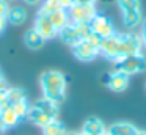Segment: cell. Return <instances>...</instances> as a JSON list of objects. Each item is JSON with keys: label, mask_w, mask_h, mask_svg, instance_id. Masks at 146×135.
Wrapping results in <instances>:
<instances>
[{"label": "cell", "mask_w": 146, "mask_h": 135, "mask_svg": "<svg viewBox=\"0 0 146 135\" xmlns=\"http://www.w3.org/2000/svg\"><path fill=\"white\" fill-rule=\"evenodd\" d=\"M14 108V112L17 113V116H19L21 119H27V115H29V110H30V104H29V100L27 99H24V100H21V102H16L14 105H11Z\"/></svg>", "instance_id": "cell-22"}, {"label": "cell", "mask_w": 146, "mask_h": 135, "mask_svg": "<svg viewBox=\"0 0 146 135\" xmlns=\"http://www.w3.org/2000/svg\"><path fill=\"white\" fill-rule=\"evenodd\" d=\"M8 83H7V80H5V78H2V80H0V91H7L8 90Z\"/></svg>", "instance_id": "cell-34"}, {"label": "cell", "mask_w": 146, "mask_h": 135, "mask_svg": "<svg viewBox=\"0 0 146 135\" xmlns=\"http://www.w3.org/2000/svg\"><path fill=\"white\" fill-rule=\"evenodd\" d=\"M145 90H146V85H145Z\"/></svg>", "instance_id": "cell-41"}, {"label": "cell", "mask_w": 146, "mask_h": 135, "mask_svg": "<svg viewBox=\"0 0 146 135\" xmlns=\"http://www.w3.org/2000/svg\"><path fill=\"white\" fill-rule=\"evenodd\" d=\"M58 38H60L64 44H68L69 47H74L76 44H79L80 41H82V36L79 35V31H77L76 25H74L72 22H69L66 27H63L58 31Z\"/></svg>", "instance_id": "cell-11"}, {"label": "cell", "mask_w": 146, "mask_h": 135, "mask_svg": "<svg viewBox=\"0 0 146 135\" xmlns=\"http://www.w3.org/2000/svg\"><path fill=\"white\" fill-rule=\"evenodd\" d=\"M8 129H7V126H5V122H3V119H2V115H0V135L2 134H5Z\"/></svg>", "instance_id": "cell-33"}, {"label": "cell", "mask_w": 146, "mask_h": 135, "mask_svg": "<svg viewBox=\"0 0 146 135\" xmlns=\"http://www.w3.org/2000/svg\"><path fill=\"white\" fill-rule=\"evenodd\" d=\"M41 134L42 135H66L68 130L63 126V122L58 121V119H52L50 122L41 127Z\"/></svg>", "instance_id": "cell-20"}, {"label": "cell", "mask_w": 146, "mask_h": 135, "mask_svg": "<svg viewBox=\"0 0 146 135\" xmlns=\"http://www.w3.org/2000/svg\"><path fill=\"white\" fill-rule=\"evenodd\" d=\"M7 104V91H0V107Z\"/></svg>", "instance_id": "cell-32"}, {"label": "cell", "mask_w": 146, "mask_h": 135, "mask_svg": "<svg viewBox=\"0 0 146 135\" xmlns=\"http://www.w3.org/2000/svg\"><path fill=\"white\" fill-rule=\"evenodd\" d=\"M74 24V22H72ZM77 28V31H79V35L82 36V39H85L86 36H88L90 33H91V28H90V24H85V22H79V24H74Z\"/></svg>", "instance_id": "cell-24"}, {"label": "cell", "mask_w": 146, "mask_h": 135, "mask_svg": "<svg viewBox=\"0 0 146 135\" xmlns=\"http://www.w3.org/2000/svg\"><path fill=\"white\" fill-rule=\"evenodd\" d=\"M68 14H69L71 22L74 24H79V22H90L94 19V16L98 14V8L96 5H79V3H74L71 8H68Z\"/></svg>", "instance_id": "cell-6"}, {"label": "cell", "mask_w": 146, "mask_h": 135, "mask_svg": "<svg viewBox=\"0 0 146 135\" xmlns=\"http://www.w3.org/2000/svg\"><path fill=\"white\" fill-rule=\"evenodd\" d=\"M121 13L123 24L127 28H135L143 22V11L140 0H115Z\"/></svg>", "instance_id": "cell-2"}, {"label": "cell", "mask_w": 146, "mask_h": 135, "mask_svg": "<svg viewBox=\"0 0 146 135\" xmlns=\"http://www.w3.org/2000/svg\"><path fill=\"white\" fill-rule=\"evenodd\" d=\"M118 53H119V58L127 55H135V53H143V44L140 39V35L132 33V31L118 33Z\"/></svg>", "instance_id": "cell-3"}, {"label": "cell", "mask_w": 146, "mask_h": 135, "mask_svg": "<svg viewBox=\"0 0 146 135\" xmlns=\"http://www.w3.org/2000/svg\"><path fill=\"white\" fill-rule=\"evenodd\" d=\"M138 135H146V132H143V130H140V134Z\"/></svg>", "instance_id": "cell-38"}, {"label": "cell", "mask_w": 146, "mask_h": 135, "mask_svg": "<svg viewBox=\"0 0 146 135\" xmlns=\"http://www.w3.org/2000/svg\"><path fill=\"white\" fill-rule=\"evenodd\" d=\"M44 43H46V39L33 27L29 28V30L25 31V35H24V44H25L27 49H30V50H39L44 46Z\"/></svg>", "instance_id": "cell-14"}, {"label": "cell", "mask_w": 146, "mask_h": 135, "mask_svg": "<svg viewBox=\"0 0 146 135\" xmlns=\"http://www.w3.org/2000/svg\"><path fill=\"white\" fill-rule=\"evenodd\" d=\"M33 28L44 38L46 41L49 39H54L55 36H58V30L52 25L50 19H49L47 14L38 11L36 13V17H35V22H33Z\"/></svg>", "instance_id": "cell-8"}, {"label": "cell", "mask_w": 146, "mask_h": 135, "mask_svg": "<svg viewBox=\"0 0 146 135\" xmlns=\"http://www.w3.org/2000/svg\"><path fill=\"white\" fill-rule=\"evenodd\" d=\"M90 28H91L93 33H96L98 36H101L102 39L116 33L115 24L111 22V19L108 17L107 14H101V13H98V14L94 16V19L90 22Z\"/></svg>", "instance_id": "cell-7"}, {"label": "cell", "mask_w": 146, "mask_h": 135, "mask_svg": "<svg viewBox=\"0 0 146 135\" xmlns=\"http://www.w3.org/2000/svg\"><path fill=\"white\" fill-rule=\"evenodd\" d=\"M104 83L113 93H123V91H126L129 88L130 77L127 74H124V72H121L119 69L115 68L113 71L107 72L104 75Z\"/></svg>", "instance_id": "cell-5"}, {"label": "cell", "mask_w": 146, "mask_h": 135, "mask_svg": "<svg viewBox=\"0 0 146 135\" xmlns=\"http://www.w3.org/2000/svg\"><path fill=\"white\" fill-rule=\"evenodd\" d=\"M74 3H79V5H96L98 0H74Z\"/></svg>", "instance_id": "cell-30"}, {"label": "cell", "mask_w": 146, "mask_h": 135, "mask_svg": "<svg viewBox=\"0 0 146 135\" xmlns=\"http://www.w3.org/2000/svg\"><path fill=\"white\" fill-rule=\"evenodd\" d=\"M71 49H72V55L76 57L79 61H83V63H90L101 55L98 47L91 46V44L85 39H82L79 44H76V46L71 47Z\"/></svg>", "instance_id": "cell-9"}, {"label": "cell", "mask_w": 146, "mask_h": 135, "mask_svg": "<svg viewBox=\"0 0 146 135\" xmlns=\"http://www.w3.org/2000/svg\"><path fill=\"white\" fill-rule=\"evenodd\" d=\"M66 135H83L82 132H68Z\"/></svg>", "instance_id": "cell-35"}, {"label": "cell", "mask_w": 146, "mask_h": 135, "mask_svg": "<svg viewBox=\"0 0 146 135\" xmlns=\"http://www.w3.org/2000/svg\"><path fill=\"white\" fill-rule=\"evenodd\" d=\"M10 3L7 2V0H0V16L2 17H7L8 11H10Z\"/></svg>", "instance_id": "cell-26"}, {"label": "cell", "mask_w": 146, "mask_h": 135, "mask_svg": "<svg viewBox=\"0 0 146 135\" xmlns=\"http://www.w3.org/2000/svg\"><path fill=\"white\" fill-rule=\"evenodd\" d=\"M2 78H3V74H2V69H0V80H2Z\"/></svg>", "instance_id": "cell-37"}, {"label": "cell", "mask_w": 146, "mask_h": 135, "mask_svg": "<svg viewBox=\"0 0 146 135\" xmlns=\"http://www.w3.org/2000/svg\"><path fill=\"white\" fill-rule=\"evenodd\" d=\"M47 16H49V19H50L52 25H54L58 31H60L63 27H66V25L71 22L69 14H68V9H64V8H60V9H57V11L50 13V14H47Z\"/></svg>", "instance_id": "cell-19"}, {"label": "cell", "mask_w": 146, "mask_h": 135, "mask_svg": "<svg viewBox=\"0 0 146 135\" xmlns=\"http://www.w3.org/2000/svg\"><path fill=\"white\" fill-rule=\"evenodd\" d=\"M99 53H101L104 58L110 60V61H113V63L119 58V53H118V33L102 39L101 46H99Z\"/></svg>", "instance_id": "cell-10"}, {"label": "cell", "mask_w": 146, "mask_h": 135, "mask_svg": "<svg viewBox=\"0 0 146 135\" xmlns=\"http://www.w3.org/2000/svg\"><path fill=\"white\" fill-rule=\"evenodd\" d=\"M83 135H104L107 132V126L102 122V119L99 118H88L82 126Z\"/></svg>", "instance_id": "cell-13"}, {"label": "cell", "mask_w": 146, "mask_h": 135, "mask_svg": "<svg viewBox=\"0 0 146 135\" xmlns=\"http://www.w3.org/2000/svg\"><path fill=\"white\" fill-rule=\"evenodd\" d=\"M29 19V13L24 6H11L7 14V22L10 25H22Z\"/></svg>", "instance_id": "cell-15"}, {"label": "cell", "mask_w": 146, "mask_h": 135, "mask_svg": "<svg viewBox=\"0 0 146 135\" xmlns=\"http://www.w3.org/2000/svg\"><path fill=\"white\" fill-rule=\"evenodd\" d=\"M99 2V0H98ZM102 2H105V3H110V2H113V0H102Z\"/></svg>", "instance_id": "cell-36"}, {"label": "cell", "mask_w": 146, "mask_h": 135, "mask_svg": "<svg viewBox=\"0 0 146 135\" xmlns=\"http://www.w3.org/2000/svg\"><path fill=\"white\" fill-rule=\"evenodd\" d=\"M140 39H141L143 49H146V24H143V27H141V33H140Z\"/></svg>", "instance_id": "cell-28"}, {"label": "cell", "mask_w": 146, "mask_h": 135, "mask_svg": "<svg viewBox=\"0 0 146 135\" xmlns=\"http://www.w3.org/2000/svg\"><path fill=\"white\" fill-rule=\"evenodd\" d=\"M7 2H17V0H7Z\"/></svg>", "instance_id": "cell-39"}, {"label": "cell", "mask_w": 146, "mask_h": 135, "mask_svg": "<svg viewBox=\"0 0 146 135\" xmlns=\"http://www.w3.org/2000/svg\"><path fill=\"white\" fill-rule=\"evenodd\" d=\"M54 2H57L58 5H60L61 8H64V9L71 8V6L74 5V0H54Z\"/></svg>", "instance_id": "cell-27"}, {"label": "cell", "mask_w": 146, "mask_h": 135, "mask_svg": "<svg viewBox=\"0 0 146 135\" xmlns=\"http://www.w3.org/2000/svg\"><path fill=\"white\" fill-rule=\"evenodd\" d=\"M115 65H116L115 66L116 69H119L121 72H124L130 77V75L141 74L146 69V58L143 53H135V55H127L116 60Z\"/></svg>", "instance_id": "cell-4"}, {"label": "cell", "mask_w": 146, "mask_h": 135, "mask_svg": "<svg viewBox=\"0 0 146 135\" xmlns=\"http://www.w3.org/2000/svg\"><path fill=\"white\" fill-rule=\"evenodd\" d=\"M107 132L111 135H138L140 129L127 121H118L107 127Z\"/></svg>", "instance_id": "cell-12"}, {"label": "cell", "mask_w": 146, "mask_h": 135, "mask_svg": "<svg viewBox=\"0 0 146 135\" xmlns=\"http://www.w3.org/2000/svg\"><path fill=\"white\" fill-rule=\"evenodd\" d=\"M85 41H88L91 46H94V47H98V49H99V46H101V43H102V38L98 36L96 33H93V31H91V33L85 38Z\"/></svg>", "instance_id": "cell-25"}, {"label": "cell", "mask_w": 146, "mask_h": 135, "mask_svg": "<svg viewBox=\"0 0 146 135\" xmlns=\"http://www.w3.org/2000/svg\"><path fill=\"white\" fill-rule=\"evenodd\" d=\"M8 27V22H7V17H2L0 16V35L5 31V28Z\"/></svg>", "instance_id": "cell-29"}, {"label": "cell", "mask_w": 146, "mask_h": 135, "mask_svg": "<svg viewBox=\"0 0 146 135\" xmlns=\"http://www.w3.org/2000/svg\"><path fill=\"white\" fill-rule=\"evenodd\" d=\"M27 119H29L30 122H33L35 126H38V127H44L47 122L52 121L50 116H47L44 112H41V110H39L38 107H35V105L30 107L29 115H27ZM55 119H57V118H55Z\"/></svg>", "instance_id": "cell-18"}, {"label": "cell", "mask_w": 146, "mask_h": 135, "mask_svg": "<svg viewBox=\"0 0 146 135\" xmlns=\"http://www.w3.org/2000/svg\"><path fill=\"white\" fill-rule=\"evenodd\" d=\"M33 105L38 107L41 112H44L46 115L50 116L52 119H55L58 116V105H60V104L55 102V100H52V99H47V97L42 96L41 99H38L35 104H33Z\"/></svg>", "instance_id": "cell-17"}, {"label": "cell", "mask_w": 146, "mask_h": 135, "mask_svg": "<svg viewBox=\"0 0 146 135\" xmlns=\"http://www.w3.org/2000/svg\"><path fill=\"white\" fill-rule=\"evenodd\" d=\"M39 86H41L42 96L60 104L64 99L68 90L66 75L61 71H57V69L44 71L39 77Z\"/></svg>", "instance_id": "cell-1"}, {"label": "cell", "mask_w": 146, "mask_h": 135, "mask_svg": "<svg viewBox=\"0 0 146 135\" xmlns=\"http://www.w3.org/2000/svg\"><path fill=\"white\" fill-rule=\"evenodd\" d=\"M61 6L58 5L57 2H54V0H42V3L39 5V11L44 13V14H50V13L57 11V9H60Z\"/></svg>", "instance_id": "cell-23"}, {"label": "cell", "mask_w": 146, "mask_h": 135, "mask_svg": "<svg viewBox=\"0 0 146 135\" xmlns=\"http://www.w3.org/2000/svg\"><path fill=\"white\" fill-rule=\"evenodd\" d=\"M22 2L27 3V5H30V6H36V5H41L42 0H22Z\"/></svg>", "instance_id": "cell-31"}, {"label": "cell", "mask_w": 146, "mask_h": 135, "mask_svg": "<svg viewBox=\"0 0 146 135\" xmlns=\"http://www.w3.org/2000/svg\"><path fill=\"white\" fill-rule=\"evenodd\" d=\"M104 135H111V134H108V132H105V134Z\"/></svg>", "instance_id": "cell-40"}, {"label": "cell", "mask_w": 146, "mask_h": 135, "mask_svg": "<svg viewBox=\"0 0 146 135\" xmlns=\"http://www.w3.org/2000/svg\"><path fill=\"white\" fill-rule=\"evenodd\" d=\"M0 115H2V119H3L7 129L16 127V126L19 124L21 121H22V119L17 116V113L14 112V108H13L11 105H8V104H5V105L0 107Z\"/></svg>", "instance_id": "cell-16"}, {"label": "cell", "mask_w": 146, "mask_h": 135, "mask_svg": "<svg viewBox=\"0 0 146 135\" xmlns=\"http://www.w3.org/2000/svg\"><path fill=\"white\" fill-rule=\"evenodd\" d=\"M27 99V94L22 88L17 86H10L7 90V104L8 105H14L16 102H21V100Z\"/></svg>", "instance_id": "cell-21"}]
</instances>
